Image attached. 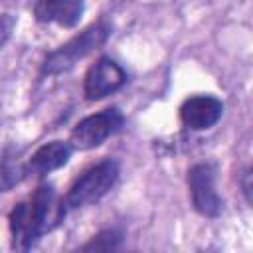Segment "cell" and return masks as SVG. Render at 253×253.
Segmentation results:
<instances>
[{
	"label": "cell",
	"mask_w": 253,
	"mask_h": 253,
	"mask_svg": "<svg viewBox=\"0 0 253 253\" xmlns=\"http://www.w3.org/2000/svg\"><path fill=\"white\" fill-rule=\"evenodd\" d=\"M65 202L57 196L55 188L51 184H40L28 200L18 202L8 213L12 249H32L42 235L53 231L65 219Z\"/></svg>",
	"instance_id": "obj_1"
},
{
	"label": "cell",
	"mask_w": 253,
	"mask_h": 253,
	"mask_svg": "<svg viewBox=\"0 0 253 253\" xmlns=\"http://www.w3.org/2000/svg\"><path fill=\"white\" fill-rule=\"evenodd\" d=\"M113 34V24L105 18L97 20L95 24L87 26L81 34L73 36L69 42H65L63 45H59L57 49L49 51L42 63V75H59L69 71L79 59L87 57L91 51L99 49L109 36Z\"/></svg>",
	"instance_id": "obj_2"
},
{
	"label": "cell",
	"mask_w": 253,
	"mask_h": 253,
	"mask_svg": "<svg viewBox=\"0 0 253 253\" xmlns=\"http://www.w3.org/2000/svg\"><path fill=\"white\" fill-rule=\"evenodd\" d=\"M119 174H121V166H119V162L115 158H105V160L93 164L91 168H87L69 186V190H67V194L63 198L67 211L99 202L117 184Z\"/></svg>",
	"instance_id": "obj_3"
},
{
	"label": "cell",
	"mask_w": 253,
	"mask_h": 253,
	"mask_svg": "<svg viewBox=\"0 0 253 253\" xmlns=\"http://www.w3.org/2000/svg\"><path fill=\"white\" fill-rule=\"evenodd\" d=\"M123 125H125V117H123L121 109H117V107L103 109L99 113H93V115L81 119L73 126V130L69 134V144L73 150L97 148L109 136L119 132Z\"/></svg>",
	"instance_id": "obj_4"
},
{
	"label": "cell",
	"mask_w": 253,
	"mask_h": 253,
	"mask_svg": "<svg viewBox=\"0 0 253 253\" xmlns=\"http://www.w3.org/2000/svg\"><path fill=\"white\" fill-rule=\"evenodd\" d=\"M186 180L194 210L204 217H217L223 211V200L215 190V166L198 162L188 168Z\"/></svg>",
	"instance_id": "obj_5"
},
{
	"label": "cell",
	"mask_w": 253,
	"mask_h": 253,
	"mask_svg": "<svg viewBox=\"0 0 253 253\" xmlns=\"http://www.w3.org/2000/svg\"><path fill=\"white\" fill-rule=\"evenodd\" d=\"M126 83V71L111 57H99L83 77V95L87 101H99L119 91Z\"/></svg>",
	"instance_id": "obj_6"
},
{
	"label": "cell",
	"mask_w": 253,
	"mask_h": 253,
	"mask_svg": "<svg viewBox=\"0 0 253 253\" xmlns=\"http://www.w3.org/2000/svg\"><path fill=\"white\" fill-rule=\"evenodd\" d=\"M223 115V103L213 95H194L180 105V121L190 130H208Z\"/></svg>",
	"instance_id": "obj_7"
},
{
	"label": "cell",
	"mask_w": 253,
	"mask_h": 253,
	"mask_svg": "<svg viewBox=\"0 0 253 253\" xmlns=\"http://www.w3.org/2000/svg\"><path fill=\"white\" fill-rule=\"evenodd\" d=\"M85 12V0H38L34 16L40 24L75 28Z\"/></svg>",
	"instance_id": "obj_8"
},
{
	"label": "cell",
	"mask_w": 253,
	"mask_h": 253,
	"mask_svg": "<svg viewBox=\"0 0 253 253\" xmlns=\"http://www.w3.org/2000/svg\"><path fill=\"white\" fill-rule=\"evenodd\" d=\"M73 148L69 140H51L42 144L26 162L28 176H45L53 170H59L69 162Z\"/></svg>",
	"instance_id": "obj_9"
},
{
	"label": "cell",
	"mask_w": 253,
	"mask_h": 253,
	"mask_svg": "<svg viewBox=\"0 0 253 253\" xmlns=\"http://www.w3.org/2000/svg\"><path fill=\"white\" fill-rule=\"evenodd\" d=\"M123 243V233L119 229H103L93 235L87 243H83L81 251H117Z\"/></svg>",
	"instance_id": "obj_10"
},
{
	"label": "cell",
	"mask_w": 253,
	"mask_h": 253,
	"mask_svg": "<svg viewBox=\"0 0 253 253\" xmlns=\"http://www.w3.org/2000/svg\"><path fill=\"white\" fill-rule=\"evenodd\" d=\"M14 26H16V18L12 14H0V49L8 42Z\"/></svg>",
	"instance_id": "obj_11"
},
{
	"label": "cell",
	"mask_w": 253,
	"mask_h": 253,
	"mask_svg": "<svg viewBox=\"0 0 253 253\" xmlns=\"http://www.w3.org/2000/svg\"><path fill=\"white\" fill-rule=\"evenodd\" d=\"M239 186H241V192L245 196V202L251 204V188H253V182H251V168H245L241 178H239Z\"/></svg>",
	"instance_id": "obj_12"
}]
</instances>
